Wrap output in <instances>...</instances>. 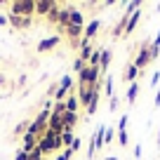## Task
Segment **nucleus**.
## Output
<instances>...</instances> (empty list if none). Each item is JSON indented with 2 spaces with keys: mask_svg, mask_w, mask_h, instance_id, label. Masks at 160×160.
Segmentation results:
<instances>
[{
  "mask_svg": "<svg viewBox=\"0 0 160 160\" xmlns=\"http://www.w3.org/2000/svg\"><path fill=\"white\" fill-rule=\"evenodd\" d=\"M155 146H160V127H158V144H155Z\"/></svg>",
  "mask_w": 160,
  "mask_h": 160,
  "instance_id": "43",
  "label": "nucleus"
},
{
  "mask_svg": "<svg viewBox=\"0 0 160 160\" xmlns=\"http://www.w3.org/2000/svg\"><path fill=\"white\" fill-rule=\"evenodd\" d=\"M71 92H73V78H71V75H61L59 85H57V94H54V99H57V101H66Z\"/></svg>",
  "mask_w": 160,
  "mask_h": 160,
  "instance_id": "5",
  "label": "nucleus"
},
{
  "mask_svg": "<svg viewBox=\"0 0 160 160\" xmlns=\"http://www.w3.org/2000/svg\"><path fill=\"white\" fill-rule=\"evenodd\" d=\"M7 24H10V21H7V17H5V14H0V26H7Z\"/></svg>",
  "mask_w": 160,
  "mask_h": 160,
  "instance_id": "40",
  "label": "nucleus"
},
{
  "mask_svg": "<svg viewBox=\"0 0 160 160\" xmlns=\"http://www.w3.org/2000/svg\"><path fill=\"white\" fill-rule=\"evenodd\" d=\"M61 120H64V127H66V130L73 132V127L78 125V120H80V113H68V111H66V113L61 115Z\"/></svg>",
  "mask_w": 160,
  "mask_h": 160,
  "instance_id": "17",
  "label": "nucleus"
},
{
  "mask_svg": "<svg viewBox=\"0 0 160 160\" xmlns=\"http://www.w3.org/2000/svg\"><path fill=\"white\" fill-rule=\"evenodd\" d=\"M7 21H10V26H14L17 31L31 28V24H33V19H31V17H17V14H7Z\"/></svg>",
  "mask_w": 160,
  "mask_h": 160,
  "instance_id": "10",
  "label": "nucleus"
},
{
  "mask_svg": "<svg viewBox=\"0 0 160 160\" xmlns=\"http://www.w3.org/2000/svg\"><path fill=\"white\" fill-rule=\"evenodd\" d=\"M139 7H141V2H139V0H137V2H127V10L122 12V17H120V21H118V24H115L113 33H111V35H113L115 40H118V38H122V33H125V26H127V21H130V17L134 14V12L139 10Z\"/></svg>",
  "mask_w": 160,
  "mask_h": 160,
  "instance_id": "3",
  "label": "nucleus"
},
{
  "mask_svg": "<svg viewBox=\"0 0 160 160\" xmlns=\"http://www.w3.org/2000/svg\"><path fill=\"white\" fill-rule=\"evenodd\" d=\"M104 137H106V125H99L92 134V141H90V148H87V158H94L97 148L104 146Z\"/></svg>",
  "mask_w": 160,
  "mask_h": 160,
  "instance_id": "7",
  "label": "nucleus"
},
{
  "mask_svg": "<svg viewBox=\"0 0 160 160\" xmlns=\"http://www.w3.org/2000/svg\"><path fill=\"white\" fill-rule=\"evenodd\" d=\"M52 113H54V115H64V113H66V101H54Z\"/></svg>",
  "mask_w": 160,
  "mask_h": 160,
  "instance_id": "28",
  "label": "nucleus"
},
{
  "mask_svg": "<svg viewBox=\"0 0 160 160\" xmlns=\"http://www.w3.org/2000/svg\"><path fill=\"white\" fill-rule=\"evenodd\" d=\"M151 85H153V87H160V71H155V73L151 75Z\"/></svg>",
  "mask_w": 160,
  "mask_h": 160,
  "instance_id": "36",
  "label": "nucleus"
},
{
  "mask_svg": "<svg viewBox=\"0 0 160 160\" xmlns=\"http://www.w3.org/2000/svg\"><path fill=\"white\" fill-rule=\"evenodd\" d=\"M113 139H115V132H113V130H108V127H106V137H104V146H106V144H113Z\"/></svg>",
  "mask_w": 160,
  "mask_h": 160,
  "instance_id": "34",
  "label": "nucleus"
},
{
  "mask_svg": "<svg viewBox=\"0 0 160 160\" xmlns=\"http://www.w3.org/2000/svg\"><path fill=\"white\" fill-rule=\"evenodd\" d=\"M108 111H111V113H115V111H118V97H111V106H108Z\"/></svg>",
  "mask_w": 160,
  "mask_h": 160,
  "instance_id": "37",
  "label": "nucleus"
},
{
  "mask_svg": "<svg viewBox=\"0 0 160 160\" xmlns=\"http://www.w3.org/2000/svg\"><path fill=\"white\" fill-rule=\"evenodd\" d=\"M101 64V47H97L94 52H92V57H90V61H87V66H99Z\"/></svg>",
  "mask_w": 160,
  "mask_h": 160,
  "instance_id": "26",
  "label": "nucleus"
},
{
  "mask_svg": "<svg viewBox=\"0 0 160 160\" xmlns=\"http://www.w3.org/2000/svg\"><path fill=\"white\" fill-rule=\"evenodd\" d=\"M38 148L42 151V155H50L54 151H64L61 146V134H54V132L47 130L42 137H38Z\"/></svg>",
  "mask_w": 160,
  "mask_h": 160,
  "instance_id": "1",
  "label": "nucleus"
},
{
  "mask_svg": "<svg viewBox=\"0 0 160 160\" xmlns=\"http://www.w3.org/2000/svg\"><path fill=\"white\" fill-rule=\"evenodd\" d=\"M28 158H31V160H45V155H42V151H40L38 146H35V151L28 155Z\"/></svg>",
  "mask_w": 160,
  "mask_h": 160,
  "instance_id": "35",
  "label": "nucleus"
},
{
  "mask_svg": "<svg viewBox=\"0 0 160 160\" xmlns=\"http://www.w3.org/2000/svg\"><path fill=\"white\" fill-rule=\"evenodd\" d=\"M10 14L31 17V19H33V14H35V0H14V2H10Z\"/></svg>",
  "mask_w": 160,
  "mask_h": 160,
  "instance_id": "4",
  "label": "nucleus"
},
{
  "mask_svg": "<svg viewBox=\"0 0 160 160\" xmlns=\"http://www.w3.org/2000/svg\"><path fill=\"white\" fill-rule=\"evenodd\" d=\"M139 19H141V12L137 10L134 14L130 17V21H127V26H125V33H122V38H130V35L134 33V28H137V24H139Z\"/></svg>",
  "mask_w": 160,
  "mask_h": 160,
  "instance_id": "15",
  "label": "nucleus"
},
{
  "mask_svg": "<svg viewBox=\"0 0 160 160\" xmlns=\"http://www.w3.org/2000/svg\"><path fill=\"white\" fill-rule=\"evenodd\" d=\"M97 50V47H92V42H90V45H85V47H80V59H82V61H85V64H87V61H90V57H92V52H94Z\"/></svg>",
  "mask_w": 160,
  "mask_h": 160,
  "instance_id": "22",
  "label": "nucleus"
},
{
  "mask_svg": "<svg viewBox=\"0 0 160 160\" xmlns=\"http://www.w3.org/2000/svg\"><path fill=\"white\" fill-rule=\"evenodd\" d=\"M73 139H75V137H73V132H71V130L61 132V146H64V148H68V146L73 144Z\"/></svg>",
  "mask_w": 160,
  "mask_h": 160,
  "instance_id": "25",
  "label": "nucleus"
},
{
  "mask_svg": "<svg viewBox=\"0 0 160 160\" xmlns=\"http://www.w3.org/2000/svg\"><path fill=\"white\" fill-rule=\"evenodd\" d=\"M35 146H38V137H33L31 132H26V134L21 137V151L31 155V153L35 151Z\"/></svg>",
  "mask_w": 160,
  "mask_h": 160,
  "instance_id": "12",
  "label": "nucleus"
},
{
  "mask_svg": "<svg viewBox=\"0 0 160 160\" xmlns=\"http://www.w3.org/2000/svg\"><path fill=\"white\" fill-rule=\"evenodd\" d=\"M148 57H151V64H153V61L160 57V47H153V45H151V47H148Z\"/></svg>",
  "mask_w": 160,
  "mask_h": 160,
  "instance_id": "32",
  "label": "nucleus"
},
{
  "mask_svg": "<svg viewBox=\"0 0 160 160\" xmlns=\"http://www.w3.org/2000/svg\"><path fill=\"white\" fill-rule=\"evenodd\" d=\"M99 31H101V19H92L90 24H85V31H82V38H85V40H90V42H92V38H97V35H99Z\"/></svg>",
  "mask_w": 160,
  "mask_h": 160,
  "instance_id": "11",
  "label": "nucleus"
},
{
  "mask_svg": "<svg viewBox=\"0 0 160 160\" xmlns=\"http://www.w3.org/2000/svg\"><path fill=\"white\" fill-rule=\"evenodd\" d=\"M113 85H115V82H113V78H111V75H106V78H104V94H108V97H113V94H115V90H113Z\"/></svg>",
  "mask_w": 160,
  "mask_h": 160,
  "instance_id": "24",
  "label": "nucleus"
},
{
  "mask_svg": "<svg viewBox=\"0 0 160 160\" xmlns=\"http://www.w3.org/2000/svg\"><path fill=\"white\" fill-rule=\"evenodd\" d=\"M111 59H113V52H111L108 47H101V64H99V71H101V73H106V71H108Z\"/></svg>",
  "mask_w": 160,
  "mask_h": 160,
  "instance_id": "16",
  "label": "nucleus"
},
{
  "mask_svg": "<svg viewBox=\"0 0 160 160\" xmlns=\"http://www.w3.org/2000/svg\"><path fill=\"white\" fill-rule=\"evenodd\" d=\"M66 111L68 113H80V104H78V97L71 92L68 94V99H66Z\"/></svg>",
  "mask_w": 160,
  "mask_h": 160,
  "instance_id": "20",
  "label": "nucleus"
},
{
  "mask_svg": "<svg viewBox=\"0 0 160 160\" xmlns=\"http://www.w3.org/2000/svg\"><path fill=\"white\" fill-rule=\"evenodd\" d=\"M106 160H118V158H113V155H111V158H106Z\"/></svg>",
  "mask_w": 160,
  "mask_h": 160,
  "instance_id": "44",
  "label": "nucleus"
},
{
  "mask_svg": "<svg viewBox=\"0 0 160 160\" xmlns=\"http://www.w3.org/2000/svg\"><path fill=\"white\" fill-rule=\"evenodd\" d=\"M151 45H153V47H160V31H158V35H155V40L151 42Z\"/></svg>",
  "mask_w": 160,
  "mask_h": 160,
  "instance_id": "39",
  "label": "nucleus"
},
{
  "mask_svg": "<svg viewBox=\"0 0 160 160\" xmlns=\"http://www.w3.org/2000/svg\"><path fill=\"white\" fill-rule=\"evenodd\" d=\"M2 82H5V75H2V73H0V85H2Z\"/></svg>",
  "mask_w": 160,
  "mask_h": 160,
  "instance_id": "42",
  "label": "nucleus"
},
{
  "mask_svg": "<svg viewBox=\"0 0 160 160\" xmlns=\"http://www.w3.org/2000/svg\"><path fill=\"white\" fill-rule=\"evenodd\" d=\"M85 61H82V59H80V57H75V61H73V71H75V73H80V71H82V68H85Z\"/></svg>",
  "mask_w": 160,
  "mask_h": 160,
  "instance_id": "31",
  "label": "nucleus"
},
{
  "mask_svg": "<svg viewBox=\"0 0 160 160\" xmlns=\"http://www.w3.org/2000/svg\"><path fill=\"white\" fill-rule=\"evenodd\" d=\"M47 130H50V132H54V134H61V132H66L61 115H54V113L50 115V120H47Z\"/></svg>",
  "mask_w": 160,
  "mask_h": 160,
  "instance_id": "13",
  "label": "nucleus"
},
{
  "mask_svg": "<svg viewBox=\"0 0 160 160\" xmlns=\"http://www.w3.org/2000/svg\"><path fill=\"white\" fill-rule=\"evenodd\" d=\"M68 24L71 26H82V28H85V12L71 7V21H68Z\"/></svg>",
  "mask_w": 160,
  "mask_h": 160,
  "instance_id": "18",
  "label": "nucleus"
},
{
  "mask_svg": "<svg viewBox=\"0 0 160 160\" xmlns=\"http://www.w3.org/2000/svg\"><path fill=\"white\" fill-rule=\"evenodd\" d=\"M137 75H139V68H137L134 64H127V71H125V75H122V80H125V82H134Z\"/></svg>",
  "mask_w": 160,
  "mask_h": 160,
  "instance_id": "21",
  "label": "nucleus"
},
{
  "mask_svg": "<svg viewBox=\"0 0 160 160\" xmlns=\"http://www.w3.org/2000/svg\"><path fill=\"white\" fill-rule=\"evenodd\" d=\"M101 71H99V66H85V68L78 73V82L75 85L78 87H82V85H97V82H101Z\"/></svg>",
  "mask_w": 160,
  "mask_h": 160,
  "instance_id": "2",
  "label": "nucleus"
},
{
  "mask_svg": "<svg viewBox=\"0 0 160 160\" xmlns=\"http://www.w3.org/2000/svg\"><path fill=\"white\" fill-rule=\"evenodd\" d=\"M127 120H130V118H127V113L120 115V120H118V132H127Z\"/></svg>",
  "mask_w": 160,
  "mask_h": 160,
  "instance_id": "29",
  "label": "nucleus"
},
{
  "mask_svg": "<svg viewBox=\"0 0 160 160\" xmlns=\"http://www.w3.org/2000/svg\"><path fill=\"white\" fill-rule=\"evenodd\" d=\"M71 158H73V151H71V148H64V151H61V153L57 155L54 160H71Z\"/></svg>",
  "mask_w": 160,
  "mask_h": 160,
  "instance_id": "30",
  "label": "nucleus"
},
{
  "mask_svg": "<svg viewBox=\"0 0 160 160\" xmlns=\"http://www.w3.org/2000/svg\"><path fill=\"white\" fill-rule=\"evenodd\" d=\"M59 42H61V35H50V38H42L35 45V50L42 54V52H50V50H54V47H59Z\"/></svg>",
  "mask_w": 160,
  "mask_h": 160,
  "instance_id": "8",
  "label": "nucleus"
},
{
  "mask_svg": "<svg viewBox=\"0 0 160 160\" xmlns=\"http://www.w3.org/2000/svg\"><path fill=\"white\" fill-rule=\"evenodd\" d=\"M160 106V87H158V92H155V108Z\"/></svg>",
  "mask_w": 160,
  "mask_h": 160,
  "instance_id": "41",
  "label": "nucleus"
},
{
  "mask_svg": "<svg viewBox=\"0 0 160 160\" xmlns=\"http://www.w3.org/2000/svg\"><path fill=\"white\" fill-rule=\"evenodd\" d=\"M28 127H31V120H21L19 125L14 127V137H24L28 132Z\"/></svg>",
  "mask_w": 160,
  "mask_h": 160,
  "instance_id": "23",
  "label": "nucleus"
},
{
  "mask_svg": "<svg viewBox=\"0 0 160 160\" xmlns=\"http://www.w3.org/2000/svg\"><path fill=\"white\" fill-rule=\"evenodd\" d=\"M57 5H59L57 0H35V14L38 17H47Z\"/></svg>",
  "mask_w": 160,
  "mask_h": 160,
  "instance_id": "9",
  "label": "nucleus"
},
{
  "mask_svg": "<svg viewBox=\"0 0 160 160\" xmlns=\"http://www.w3.org/2000/svg\"><path fill=\"white\" fill-rule=\"evenodd\" d=\"M59 10H61V5H57V7H54V10H52V12H50V14H47V17H45V19H47V21H50V24H54V26H57V24H59Z\"/></svg>",
  "mask_w": 160,
  "mask_h": 160,
  "instance_id": "27",
  "label": "nucleus"
},
{
  "mask_svg": "<svg viewBox=\"0 0 160 160\" xmlns=\"http://www.w3.org/2000/svg\"><path fill=\"white\" fill-rule=\"evenodd\" d=\"M101 87L104 85H97V90H94V94H92V99H90V106H87V115H94L97 113V106H99V99H101Z\"/></svg>",
  "mask_w": 160,
  "mask_h": 160,
  "instance_id": "14",
  "label": "nucleus"
},
{
  "mask_svg": "<svg viewBox=\"0 0 160 160\" xmlns=\"http://www.w3.org/2000/svg\"><path fill=\"white\" fill-rule=\"evenodd\" d=\"M137 97H139V82L134 80V82H130V87H127V104L132 106L137 101Z\"/></svg>",
  "mask_w": 160,
  "mask_h": 160,
  "instance_id": "19",
  "label": "nucleus"
},
{
  "mask_svg": "<svg viewBox=\"0 0 160 160\" xmlns=\"http://www.w3.org/2000/svg\"><path fill=\"white\" fill-rule=\"evenodd\" d=\"M148 47H151V40H144V42H141L139 45V50H137V57H134V61H132V64L137 66V68H146V66L151 64V57H148Z\"/></svg>",
  "mask_w": 160,
  "mask_h": 160,
  "instance_id": "6",
  "label": "nucleus"
},
{
  "mask_svg": "<svg viewBox=\"0 0 160 160\" xmlns=\"http://www.w3.org/2000/svg\"><path fill=\"white\" fill-rule=\"evenodd\" d=\"M118 144H120V146H127V144H130V137H127V132H118Z\"/></svg>",
  "mask_w": 160,
  "mask_h": 160,
  "instance_id": "33",
  "label": "nucleus"
},
{
  "mask_svg": "<svg viewBox=\"0 0 160 160\" xmlns=\"http://www.w3.org/2000/svg\"><path fill=\"white\" fill-rule=\"evenodd\" d=\"M134 158H137V160H139V158H141V146H139V144H137V146H134Z\"/></svg>",
  "mask_w": 160,
  "mask_h": 160,
  "instance_id": "38",
  "label": "nucleus"
}]
</instances>
